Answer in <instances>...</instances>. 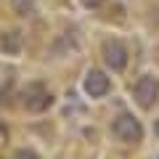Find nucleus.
I'll list each match as a JSON object with an SVG mask.
<instances>
[{"instance_id":"423d86ee","label":"nucleus","mask_w":159,"mask_h":159,"mask_svg":"<svg viewBox=\"0 0 159 159\" xmlns=\"http://www.w3.org/2000/svg\"><path fill=\"white\" fill-rule=\"evenodd\" d=\"M0 48L6 53H19L21 51V34L19 32H8L6 37H0Z\"/></svg>"},{"instance_id":"f03ea898","label":"nucleus","mask_w":159,"mask_h":159,"mask_svg":"<svg viewBox=\"0 0 159 159\" xmlns=\"http://www.w3.org/2000/svg\"><path fill=\"white\" fill-rule=\"evenodd\" d=\"M111 133L119 138V141H125V143H138L143 138V127L141 122H138L133 114H119L117 119H114V125H111Z\"/></svg>"},{"instance_id":"9b49d317","label":"nucleus","mask_w":159,"mask_h":159,"mask_svg":"<svg viewBox=\"0 0 159 159\" xmlns=\"http://www.w3.org/2000/svg\"><path fill=\"white\" fill-rule=\"evenodd\" d=\"M154 130H157V135H159V119H157V125H154Z\"/></svg>"},{"instance_id":"1a4fd4ad","label":"nucleus","mask_w":159,"mask_h":159,"mask_svg":"<svg viewBox=\"0 0 159 159\" xmlns=\"http://www.w3.org/2000/svg\"><path fill=\"white\" fill-rule=\"evenodd\" d=\"M80 3H82L85 8H98V6L103 3V0H80Z\"/></svg>"},{"instance_id":"39448f33","label":"nucleus","mask_w":159,"mask_h":159,"mask_svg":"<svg viewBox=\"0 0 159 159\" xmlns=\"http://www.w3.org/2000/svg\"><path fill=\"white\" fill-rule=\"evenodd\" d=\"M82 88H85V93L90 98H101V96H106V93H109V77L101 72V69H90V72L85 74Z\"/></svg>"},{"instance_id":"f257e3e1","label":"nucleus","mask_w":159,"mask_h":159,"mask_svg":"<svg viewBox=\"0 0 159 159\" xmlns=\"http://www.w3.org/2000/svg\"><path fill=\"white\" fill-rule=\"evenodd\" d=\"M21 103H24L27 111H45L53 103V96L48 93V88L43 82H29L21 90Z\"/></svg>"},{"instance_id":"9d476101","label":"nucleus","mask_w":159,"mask_h":159,"mask_svg":"<svg viewBox=\"0 0 159 159\" xmlns=\"http://www.w3.org/2000/svg\"><path fill=\"white\" fill-rule=\"evenodd\" d=\"M3 133H6V125H3V122H0V135H3Z\"/></svg>"},{"instance_id":"7ed1b4c3","label":"nucleus","mask_w":159,"mask_h":159,"mask_svg":"<svg viewBox=\"0 0 159 159\" xmlns=\"http://www.w3.org/2000/svg\"><path fill=\"white\" fill-rule=\"evenodd\" d=\"M135 101H138V106H143V109H151L154 103H157V98H159V80L157 77H151V74H146V77H141L135 82Z\"/></svg>"},{"instance_id":"0eeeda50","label":"nucleus","mask_w":159,"mask_h":159,"mask_svg":"<svg viewBox=\"0 0 159 159\" xmlns=\"http://www.w3.org/2000/svg\"><path fill=\"white\" fill-rule=\"evenodd\" d=\"M13 8H16L21 16H27V11H32V3H29V0H16V3H13Z\"/></svg>"},{"instance_id":"6e6552de","label":"nucleus","mask_w":159,"mask_h":159,"mask_svg":"<svg viewBox=\"0 0 159 159\" xmlns=\"http://www.w3.org/2000/svg\"><path fill=\"white\" fill-rule=\"evenodd\" d=\"M13 159H40V157H37V154L32 151V148H19V151H16V157H13Z\"/></svg>"},{"instance_id":"20e7f679","label":"nucleus","mask_w":159,"mask_h":159,"mask_svg":"<svg viewBox=\"0 0 159 159\" xmlns=\"http://www.w3.org/2000/svg\"><path fill=\"white\" fill-rule=\"evenodd\" d=\"M103 64L111 72H122L127 66V48L119 40H106L103 43Z\"/></svg>"}]
</instances>
